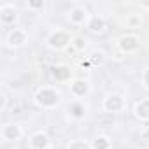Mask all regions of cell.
Listing matches in <instances>:
<instances>
[{
    "label": "cell",
    "mask_w": 149,
    "mask_h": 149,
    "mask_svg": "<svg viewBox=\"0 0 149 149\" xmlns=\"http://www.w3.org/2000/svg\"><path fill=\"white\" fill-rule=\"evenodd\" d=\"M142 84H144V88H149V67H146L142 70Z\"/></svg>",
    "instance_id": "obj_21"
},
{
    "label": "cell",
    "mask_w": 149,
    "mask_h": 149,
    "mask_svg": "<svg viewBox=\"0 0 149 149\" xmlns=\"http://www.w3.org/2000/svg\"><path fill=\"white\" fill-rule=\"evenodd\" d=\"M112 142L107 135H98L93 142H91V149H111Z\"/></svg>",
    "instance_id": "obj_15"
},
{
    "label": "cell",
    "mask_w": 149,
    "mask_h": 149,
    "mask_svg": "<svg viewBox=\"0 0 149 149\" xmlns=\"http://www.w3.org/2000/svg\"><path fill=\"white\" fill-rule=\"evenodd\" d=\"M140 25H142V14H128V18H126V26L128 28H132V30H135V28H140Z\"/></svg>",
    "instance_id": "obj_16"
},
{
    "label": "cell",
    "mask_w": 149,
    "mask_h": 149,
    "mask_svg": "<svg viewBox=\"0 0 149 149\" xmlns=\"http://www.w3.org/2000/svg\"><path fill=\"white\" fill-rule=\"evenodd\" d=\"M139 6H140V9H144V11H147V9H149V2H140Z\"/></svg>",
    "instance_id": "obj_25"
},
{
    "label": "cell",
    "mask_w": 149,
    "mask_h": 149,
    "mask_svg": "<svg viewBox=\"0 0 149 149\" xmlns=\"http://www.w3.org/2000/svg\"><path fill=\"white\" fill-rule=\"evenodd\" d=\"M28 42V33H26V30L25 28H13L9 33H7V37H6V44L9 46V47H23L25 44Z\"/></svg>",
    "instance_id": "obj_6"
},
{
    "label": "cell",
    "mask_w": 149,
    "mask_h": 149,
    "mask_svg": "<svg viewBox=\"0 0 149 149\" xmlns=\"http://www.w3.org/2000/svg\"><path fill=\"white\" fill-rule=\"evenodd\" d=\"M19 14H18V9L13 6V4H2L0 6V21L6 26H11L18 21Z\"/></svg>",
    "instance_id": "obj_8"
},
{
    "label": "cell",
    "mask_w": 149,
    "mask_h": 149,
    "mask_svg": "<svg viewBox=\"0 0 149 149\" xmlns=\"http://www.w3.org/2000/svg\"><path fill=\"white\" fill-rule=\"evenodd\" d=\"M30 149H49L51 147V139L46 132H35L28 139Z\"/></svg>",
    "instance_id": "obj_10"
},
{
    "label": "cell",
    "mask_w": 149,
    "mask_h": 149,
    "mask_svg": "<svg viewBox=\"0 0 149 149\" xmlns=\"http://www.w3.org/2000/svg\"><path fill=\"white\" fill-rule=\"evenodd\" d=\"M68 91L74 98H86L90 93H91V84L88 79H72L70 84H68Z\"/></svg>",
    "instance_id": "obj_4"
},
{
    "label": "cell",
    "mask_w": 149,
    "mask_h": 149,
    "mask_svg": "<svg viewBox=\"0 0 149 149\" xmlns=\"http://www.w3.org/2000/svg\"><path fill=\"white\" fill-rule=\"evenodd\" d=\"M51 74H53V77L56 79V83H70L72 81V70L68 65H54L51 68Z\"/></svg>",
    "instance_id": "obj_11"
},
{
    "label": "cell",
    "mask_w": 149,
    "mask_h": 149,
    "mask_svg": "<svg viewBox=\"0 0 149 149\" xmlns=\"http://www.w3.org/2000/svg\"><path fill=\"white\" fill-rule=\"evenodd\" d=\"M72 46L76 47V49H77V53H79V51H84V49L88 47V40H86L84 37H74Z\"/></svg>",
    "instance_id": "obj_19"
},
{
    "label": "cell",
    "mask_w": 149,
    "mask_h": 149,
    "mask_svg": "<svg viewBox=\"0 0 149 149\" xmlns=\"http://www.w3.org/2000/svg\"><path fill=\"white\" fill-rule=\"evenodd\" d=\"M88 60L91 61V65H102V63L105 61V54H104L102 51H93V53L88 56Z\"/></svg>",
    "instance_id": "obj_18"
},
{
    "label": "cell",
    "mask_w": 149,
    "mask_h": 149,
    "mask_svg": "<svg viewBox=\"0 0 149 149\" xmlns=\"http://www.w3.org/2000/svg\"><path fill=\"white\" fill-rule=\"evenodd\" d=\"M133 114L137 119L144 121V123H149V98H142L135 104V109H133Z\"/></svg>",
    "instance_id": "obj_12"
},
{
    "label": "cell",
    "mask_w": 149,
    "mask_h": 149,
    "mask_svg": "<svg viewBox=\"0 0 149 149\" xmlns=\"http://www.w3.org/2000/svg\"><path fill=\"white\" fill-rule=\"evenodd\" d=\"M0 98H2V105H0V112H6V107H7V97L6 93L0 95Z\"/></svg>",
    "instance_id": "obj_23"
},
{
    "label": "cell",
    "mask_w": 149,
    "mask_h": 149,
    "mask_svg": "<svg viewBox=\"0 0 149 149\" xmlns=\"http://www.w3.org/2000/svg\"><path fill=\"white\" fill-rule=\"evenodd\" d=\"M72 42H74V37H72L70 32L65 30V28H54V30H51L49 35L46 37L47 47L56 49V51H65L68 46H72Z\"/></svg>",
    "instance_id": "obj_2"
},
{
    "label": "cell",
    "mask_w": 149,
    "mask_h": 149,
    "mask_svg": "<svg viewBox=\"0 0 149 149\" xmlns=\"http://www.w3.org/2000/svg\"><path fill=\"white\" fill-rule=\"evenodd\" d=\"M118 49L123 54H132L140 49V39L135 33H125L118 39Z\"/></svg>",
    "instance_id": "obj_3"
},
{
    "label": "cell",
    "mask_w": 149,
    "mask_h": 149,
    "mask_svg": "<svg viewBox=\"0 0 149 149\" xmlns=\"http://www.w3.org/2000/svg\"><path fill=\"white\" fill-rule=\"evenodd\" d=\"M140 139H142L144 142H149V125L142 128V132H140Z\"/></svg>",
    "instance_id": "obj_22"
},
{
    "label": "cell",
    "mask_w": 149,
    "mask_h": 149,
    "mask_svg": "<svg viewBox=\"0 0 149 149\" xmlns=\"http://www.w3.org/2000/svg\"><path fill=\"white\" fill-rule=\"evenodd\" d=\"M86 28L91 32V33H102L105 30V19L98 14H91L88 23H86Z\"/></svg>",
    "instance_id": "obj_13"
},
{
    "label": "cell",
    "mask_w": 149,
    "mask_h": 149,
    "mask_svg": "<svg viewBox=\"0 0 149 149\" xmlns=\"http://www.w3.org/2000/svg\"><path fill=\"white\" fill-rule=\"evenodd\" d=\"M90 13H88V9L86 7H83V6H76V7H72L70 11H68V21L74 25V26H83V25H86L88 23V19H90Z\"/></svg>",
    "instance_id": "obj_7"
},
{
    "label": "cell",
    "mask_w": 149,
    "mask_h": 149,
    "mask_svg": "<svg viewBox=\"0 0 149 149\" xmlns=\"http://www.w3.org/2000/svg\"><path fill=\"white\" fill-rule=\"evenodd\" d=\"M65 51H67L68 54H74V53H77V49H76V47H74V46H68V47H67Z\"/></svg>",
    "instance_id": "obj_24"
},
{
    "label": "cell",
    "mask_w": 149,
    "mask_h": 149,
    "mask_svg": "<svg viewBox=\"0 0 149 149\" xmlns=\"http://www.w3.org/2000/svg\"><path fill=\"white\" fill-rule=\"evenodd\" d=\"M104 111L109 112V114H114V112H121L125 107H126V102H125V97L119 95V93H111L104 98V104H102Z\"/></svg>",
    "instance_id": "obj_5"
},
{
    "label": "cell",
    "mask_w": 149,
    "mask_h": 149,
    "mask_svg": "<svg viewBox=\"0 0 149 149\" xmlns=\"http://www.w3.org/2000/svg\"><path fill=\"white\" fill-rule=\"evenodd\" d=\"M0 135H2V139L6 142H16L23 137V130L19 125L16 123H7L2 126V132H0Z\"/></svg>",
    "instance_id": "obj_9"
},
{
    "label": "cell",
    "mask_w": 149,
    "mask_h": 149,
    "mask_svg": "<svg viewBox=\"0 0 149 149\" xmlns=\"http://www.w3.org/2000/svg\"><path fill=\"white\" fill-rule=\"evenodd\" d=\"M68 116H70L74 121H81V119H84V116H86V107H84V104L79 102V100L72 102V104L68 105Z\"/></svg>",
    "instance_id": "obj_14"
},
{
    "label": "cell",
    "mask_w": 149,
    "mask_h": 149,
    "mask_svg": "<svg viewBox=\"0 0 149 149\" xmlns=\"http://www.w3.org/2000/svg\"><path fill=\"white\" fill-rule=\"evenodd\" d=\"M33 98H35V104L46 111H53L61 104V93L54 86H40Z\"/></svg>",
    "instance_id": "obj_1"
},
{
    "label": "cell",
    "mask_w": 149,
    "mask_h": 149,
    "mask_svg": "<svg viewBox=\"0 0 149 149\" xmlns=\"http://www.w3.org/2000/svg\"><path fill=\"white\" fill-rule=\"evenodd\" d=\"M67 149H91V144H88L83 139H76V140H70Z\"/></svg>",
    "instance_id": "obj_17"
},
{
    "label": "cell",
    "mask_w": 149,
    "mask_h": 149,
    "mask_svg": "<svg viewBox=\"0 0 149 149\" xmlns=\"http://www.w3.org/2000/svg\"><path fill=\"white\" fill-rule=\"evenodd\" d=\"M44 7H46V2H44V0H39V2H28V4H26V9L32 11V13L44 11Z\"/></svg>",
    "instance_id": "obj_20"
}]
</instances>
